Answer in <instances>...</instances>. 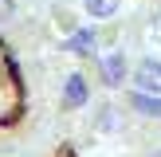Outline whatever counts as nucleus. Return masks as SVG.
Returning a JSON list of instances; mask_svg holds the SVG:
<instances>
[{
    "mask_svg": "<svg viewBox=\"0 0 161 157\" xmlns=\"http://www.w3.org/2000/svg\"><path fill=\"white\" fill-rule=\"evenodd\" d=\"M134 90L161 94V59H142L134 67Z\"/></svg>",
    "mask_w": 161,
    "mask_h": 157,
    "instance_id": "f03ea898",
    "label": "nucleus"
},
{
    "mask_svg": "<svg viewBox=\"0 0 161 157\" xmlns=\"http://www.w3.org/2000/svg\"><path fill=\"white\" fill-rule=\"evenodd\" d=\"M98 78H102V86H122L126 78H130V63H126V55L122 51H106L98 59Z\"/></svg>",
    "mask_w": 161,
    "mask_h": 157,
    "instance_id": "f257e3e1",
    "label": "nucleus"
},
{
    "mask_svg": "<svg viewBox=\"0 0 161 157\" xmlns=\"http://www.w3.org/2000/svg\"><path fill=\"white\" fill-rule=\"evenodd\" d=\"M86 98H91V86H86V78L75 71V75L63 83V106H67V110H83Z\"/></svg>",
    "mask_w": 161,
    "mask_h": 157,
    "instance_id": "7ed1b4c3",
    "label": "nucleus"
},
{
    "mask_svg": "<svg viewBox=\"0 0 161 157\" xmlns=\"http://www.w3.org/2000/svg\"><path fill=\"white\" fill-rule=\"evenodd\" d=\"M67 47H71L75 55H94V51H98V39H94V31H91V28H79V31H71Z\"/></svg>",
    "mask_w": 161,
    "mask_h": 157,
    "instance_id": "423d86ee",
    "label": "nucleus"
},
{
    "mask_svg": "<svg viewBox=\"0 0 161 157\" xmlns=\"http://www.w3.org/2000/svg\"><path fill=\"white\" fill-rule=\"evenodd\" d=\"M153 39H157V43H161V12L153 16Z\"/></svg>",
    "mask_w": 161,
    "mask_h": 157,
    "instance_id": "1a4fd4ad",
    "label": "nucleus"
},
{
    "mask_svg": "<svg viewBox=\"0 0 161 157\" xmlns=\"http://www.w3.org/2000/svg\"><path fill=\"white\" fill-rule=\"evenodd\" d=\"M153 157H161V149H153Z\"/></svg>",
    "mask_w": 161,
    "mask_h": 157,
    "instance_id": "9d476101",
    "label": "nucleus"
},
{
    "mask_svg": "<svg viewBox=\"0 0 161 157\" xmlns=\"http://www.w3.org/2000/svg\"><path fill=\"white\" fill-rule=\"evenodd\" d=\"M118 4H122V0H83L86 16H94V20H110V16H118Z\"/></svg>",
    "mask_w": 161,
    "mask_h": 157,
    "instance_id": "0eeeda50",
    "label": "nucleus"
},
{
    "mask_svg": "<svg viewBox=\"0 0 161 157\" xmlns=\"http://www.w3.org/2000/svg\"><path fill=\"white\" fill-rule=\"evenodd\" d=\"M130 110L142 118H157L161 122V94H149V90H134L130 94Z\"/></svg>",
    "mask_w": 161,
    "mask_h": 157,
    "instance_id": "20e7f679",
    "label": "nucleus"
},
{
    "mask_svg": "<svg viewBox=\"0 0 161 157\" xmlns=\"http://www.w3.org/2000/svg\"><path fill=\"white\" fill-rule=\"evenodd\" d=\"M12 16H16V4L12 0H0V24H8Z\"/></svg>",
    "mask_w": 161,
    "mask_h": 157,
    "instance_id": "6e6552de",
    "label": "nucleus"
},
{
    "mask_svg": "<svg viewBox=\"0 0 161 157\" xmlns=\"http://www.w3.org/2000/svg\"><path fill=\"white\" fill-rule=\"evenodd\" d=\"M94 126H98L102 133H122V130H126V110L110 102V106H102V110H98V118H94Z\"/></svg>",
    "mask_w": 161,
    "mask_h": 157,
    "instance_id": "39448f33",
    "label": "nucleus"
}]
</instances>
